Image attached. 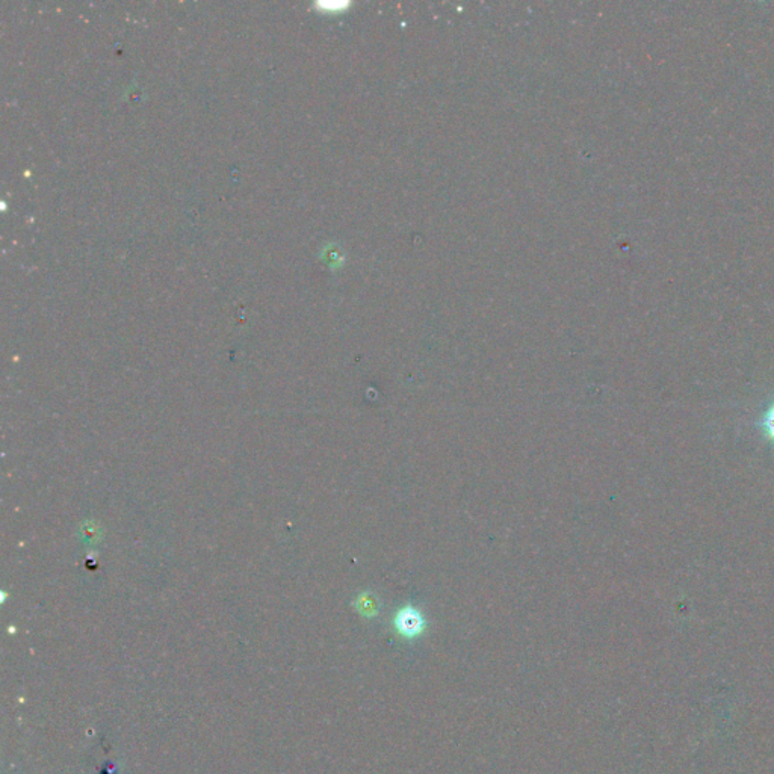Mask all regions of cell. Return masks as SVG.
<instances>
[{"label": "cell", "mask_w": 774, "mask_h": 774, "mask_svg": "<svg viewBox=\"0 0 774 774\" xmlns=\"http://www.w3.org/2000/svg\"><path fill=\"white\" fill-rule=\"evenodd\" d=\"M395 628L405 638H415L421 636L425 628V620L416 608L405 607L398 611L395 616Z\"/></svg>", "instance_id": "6da1fadb"}, {"label": "cell", "mask_w": 774, "mask_h": 774, "mask_svg": "<svg viewBox=\"0 0 774 774\" xmlns=\"http://www.w3.org/2000/svg\"><path fill=\"white\" fill-rule=\"evenodd\" d=\"M758 427L764 439L774 445V403H771L762 413L758 421Z\"/></svg>", "instance_id": "7a4b0ae2"}]
</instances>
